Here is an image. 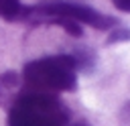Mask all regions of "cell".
I'll list each match as a JSON object with an SVG mask.
<instances>
[{"label": "cell", "instance_id": "obj_1", "mask_svg": "<svg viewBox=\"0 0 130 126\" xmlns=\"http://www.w3.org/2000/svg\"><path fill=\"white\" fill-rule=\"evenodd\" d=\"M22 79L39 89L47 91H75L77 87V63L71 53L41 57L24 65Z\"/></svg>", "mask_w": 130, "mask_h": 126}, {"label": "cell", "instance_id": "obj_2", "mask_svg": "<svg viewBox=\"0 0 130 126\" xmlns=\"http://www.w3.org/2000/svg\"><path fill=\"white\" fill-rule=\"evenodd\" d=\"M47 18H67L77 24H87L98 30H108L116 26V20L91 6L85 4H75V2H53V4H43V6H32L22 10L20 20H30V22H45Z\"/></svg>", "mask_w": 130, "mask_h": 126}, {"label": "cell", "instance_id": "obj_3", "mask_svg": "<svg viewBox=\"0 0 130 126\" xmlns=\"http://www.w3.org/2000/svg\"><path fill=\"white\" fill-rule=\"evenodd\" d=\"M65 120V108L55 98L35 93L12 104L8 126H63Z\"/></svg>", "mask_w": 130, "mask_h": 126}, {"label": "cell", "instance_id": "obj_4", "mask_svg": "<svg viewBox=\"0 0 130 126\" xmlns=\"http://www.w3.org/2000/svg\"><path fill=\"white\" fill-rule=\"evenodd\" d=\"M20 87V75L16 71L0 73V108H12L16 102V91Z\"/></svg>", "mask_w": 130, "mask_h": 126}, {"label": "cell", "instance_id": "obj_5", "mask_svg": "<svg viewBox=\"0 0 130 126\" xmlns=\"http://www.w3.org/2000/svg\"><path fill=\"white\" fill-rule=\"evenodd\" d=\"M45 22L61 26V28H63L65 33H69L71 37H81V35H83V28H81V24H77V22H73V20H67V18H47Z\"/></svg>", "mask_w": 130, "mask_h": 126}, {"label": "cell", "instance_id": "obj_6", "mask_svg": "<svg viewBox=\"0 0 130 126\" xmlns=\"http://www.w3.org/2000/svg\"><path fill=\"white\" fill-rule=\"evenodd\" d=\"M118 41H130V28H114L106 43L112 45V43H118Z\"/></svg>", "mask_w": 130, "mask_h": 126}, {"label": "cell", "instance_id": "obj_7", "mask_svg": "<svg viewBox=\"0 0 130 126\" xmlns=\"http://www.w3.org/2000/svg\"><path fill=\"white\" fill-rule=\"evenodd\" d=\"M120 120H122L126 126H130V102L122 108V112H120Z\"/></svg>", "mask_w": 130, "mask_h": 126}, {"label": "cell", "instance_id": "obj_8", "mask_svg": "<svg viewBox=\"0 0 130 126\" xmlns=\"http://www.w3.org/2000/svg\"><path fill=\"white\" fill-rule=\"evenodd\" d=\"M112 4L122 12H130V0H112Z\"/></svg>", "mask_w": 130, "mask_h": 126}, {"label": "cell", "instance_id": "obj_9", "mask_svg": "<svg viewBox=\"0 0 130 126\" xmlns=\"http://www.w3.org/2000/svg\"><path fill=\"white\" fill-rule=\"evenodd\" d=\"M75 126H89V124H87V122H77Z\"/></svg>", "mask_w": 130, "mask_h": 126}]
</instances>
